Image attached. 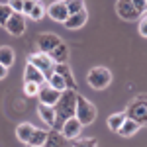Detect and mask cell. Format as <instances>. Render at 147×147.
<instances>
[{"instance_id":"25","label":"cell","mask_w":147,"mask_h":147,"mask_svg":"<svg viewBox=\"0 0 147 147\" xmlns=\"http://www.w3.org/2000/svg\"><path fill=\"white\" fill-rule=\"evenodd\" d=\"M67 6L69 14H77V12L84 10V0H63Z\"/></svg>"},{"instance_id":"17","label":"cell","mask_w":147,"mask_h":147,"mask_svg":"<svg viewBox=\"0 0 147 147\" xmlns=\"http://www.w3.org/2000/svg\"><path fill=\"white\" fill-rule=\"evenodd\" d=\"M45 147H71V145L67 143V139L61 136V131L51 129V131H49V136H47Z\"/></svg>"},{"instance_id":"12","label":"cell","mask_w":147,"mask_h":147,"mask_svg":"<svg viewBox=\"0 0 147 147\" xmlns=\"http://www.w3.org/2000/svg\"><path fill=\"white\" fill-rule=\"evenodd\" d=\"M53 73H57V75H61V77H63V80L67 82V88H69V90H77V80H75L73 71H71V67H69L67 63H57L55 69H53ZM77 92H79V90H77Z\"/></svg>"},{"instance_id":"28","label":"cell","mask_w":147,"mask_h":147,"mask_svg":"<svg viewBox=\"0 0 147 147\" xmlns=\"http://www.w3.org/2000/svg\"><path fill=\"white\" fill-rule=\"evenodd\" d=\"M24 92H26L28 96H35V94L39 92V84H35V82H26V84H24Z\"/></svg>"},{"instance_id":"30","label":"cell","mask_w":147,"mask_h":147,"mask_svg":"<svg viewBox=\"0 0 147 147\" xmlns=\"http://www.w3.org/2000/svg\"><path fill=\"white\" fill-rule=\"evenodd\" d=\"M139 35L141 37H147V12L139 18Z\"/></svg>"},{"instance_id":"22","label":"cell","mask_w":147,"mask_h":147,"mask_svg":"<svg viewBox=\"0 0 147 147\" xmlns=\"http://www.w3.org/2000/svg\"><path fill=\"white\" fill-rule=\"evenodd\" d=\"M125 112H116V114H112V116H108V127L112 129V131H118L120 129V125L125 122Z\"/></svg>"},{"instance_id":"33","label":"cell","mask_w":147,"mask_h":147,"mask_svg":"<svg viewBox=\"0 0 147 147\" xmlns=\"http://www.w3.org/2000/svg\"><path fill=\"white\" fill-rule=\"evenodd\" d=\"M6 75H8V69L4 67V65H0V80L6 79Z\"/></svg>"},{"instance_id":"19","label":"cell","mask_w":147,"mask_h":147,"mask_svg":"<svg viewBox=\"0 0 147 147\" xmlns=\"http://www.w3.org/2000/svg\"><path fill=\"white\" fill-rule=\"evenodd\" d=\"M47 136H49V131L47 129H39V127H35L32 137H30V141H28V145L32 147H43L47 141Z\"/></svg>"},{"instance_id":"11","label":"cell","mask_w":147,"mask_h":147,"mask_svg":"<svg viewBox=\"0 0 147 147\" xmlns=\"http://www.w3.org/2000/svg\"><path fill=\"white\" fill-rule=\"evenodd\" d=\"M47 16H49L51 20L59 22V24H65V20L69 18V10H67V6H65V2H63V0H57L53 4H49Z\"/></svg>"},{"instance_id":"3","label":"cell","mask_w":147,"mask_h":147,"mask_svg":"<svg viewBox=\"0 0 147 147\" xmlns=\"http://www.w3.org/2000/svg\"><path fill=\"white\" fill-rule=\"evenodd\" d=\"M125 116H127L129 120L137 122L139 125H147V94L136 96V98L131 100V104L127 106Z\"/></svg>"},{"instance_id":"1","label":"cell","mask_w":147,"mask_h":147,"mask_svg":"<svg viewBox=\"0 0 147 147\" xmlns=\"http://www.w3.org/2000/svg\"><path fill=\"white\" fill-rule=\"evenodd\" d=\"M55 108V114H57V120H55V125L53 129H61V125L67 122L69 118L75 116V110H77V90H63L61 98L57 100V104L53 106Z\"/></svg>"},{"instance_id":"23","label":"cell","mask_w":147,"mask_h":147,"mask_svg":"<svg viewBox=\"0 0 147 147\" xmlns=\"http://www.w3.org/2000/svg\"><path fill=\"white\" fill-rule=\"evenodd\" d=\"M47 84H49V86H53V88H55V90H59V92L67 90V82L63 80V77H61V75H57V73H53V75L47 79Z\"/></svg>"},{"instance_id":"27","label":"cell","mask_w":147,"mask_h":147,"mask_svg":"<svg viewBox=\"0 0 147 147\" xmlns=\"http://www.w3.org/2000/svg\"><path fill=\"white\" fill-rule=\"evenodd\" d=\"M12 14H14V10L8 4H0V26H6V22L10 20Z\"/></svg>"},{"instance_id":"29","label":"cell","mask_w":147,"mask_h":147,"mask_svg":"<svg viewBox=\"0 0 147 147\" xmlns=\"http://www.w3.org/2000/svg\"><path fill=\"white\" fill-rule=\"evenodd\" d=\"M8 6H10L16 14H22L24 12V0H8Z\"/></svg>"},{"instance_id":"34","label":"cell","mask_w":147,"mask_h":147,"mask_svg":"<svg viewBox=\"0 0 147 147\" xmlns=\"http://www.w3.org/2000/svg\"><path fill=\"white\" fill-rule=\"evenodd\" d=\"M145 10H147V0H145Z\"/></svg>"},{"instance_id":"18","label":"cell","mask_w":147,"mask_h":147,"mask_svg":"<svg viewBox=\"0 0 147 147\" xmlns=\"http://www.w3.org/2000/svg\"><path fill=\"white\" fill-rule=\"evenodd\" d=\"M34 125L30 124V122H24V124H20L18 127H16V137L22 141V143H26L28 145V141H30V137H32V134H34Z\"/></svg>"},{"instance_id":"2","label":"cell","mask_w":147,"mask_h":147,"mask_svg":"<svg viewBox=\"0 0 147 147\" xmlns=\"http://www.w3.org/2000/svg\"><path fill=\"white\" fill-rule=\"evenodd\" d=\"M96 106L92 104L88 98H84L82 94L77 92V110H75V118L80 122V125H90L96 120Z\"/></svg>"},{"instance_id":"20","label":"cell","mask_w":147,"mask_h":147,"mask_svg":"<svg viewBox=\"0 0 147 147\" xmlns=\"http://www.w3.org/2000/svg\"><path fill=\"white\" fill-rule=\"evenodd\" d=\"M14 61H16V53H14V49L8 45H2L0 47V65H4L6 69H10L14 65Z\"/></svg>"},{"instance_id":"6","label":"cell","mask_w":147,"mask_h":147,"mask_svg":"<svg viewBox=\"0 0 147 147\" xmlns=\"http://www.w3.org/2000/svg\"><path fill=\"white\" fill-rule=\"evenodd\" d=\"M116 12H118V16L122 20H125V22H136V20L141 18L139 10H137L129 0H118L116 2Z\"/></svg>"},{"instance_id":"24","label":"cell","mask_w":147,"mask_h":147,"mask_svg":"<svg viewBox=\"0 0 147 147\" xmlns=\"http://www.w3.org/2000/svg\"><path fill=\"white\" fill-rule=\"evenodd\" d=\"M45 14H47L45 4H43V2L39 0V2H37V4L34 6V10H32V14H30L28 18H30V20H34V22H39V20H41V18H43Z\"/></svg>"},{"instance_id":"31","label":"cell","mask_w":147,"mask_h":147,"mask_svg":"<svg viewBox=\"0 0 147 147\" xmlns=\"http://www.w3.org/2000/svg\"><path fill=\"white\" fill-rule=\"evenodd\" d=\"M37 2H39V0H24V16H30V14H32V10H34V6L35 4H37Z\"/></svg>"},{"instance_id":"16","label":"cell","mask_w":147,"mask_h":147,"mask_svg":"<svg viewBox=\"0 0 147 147\" xmlns=\"http://www.w3.org/2000/svg\"><path fill=\"white\" fill-rule=\"evenodd\" d=\"M49 57H51V61H53L55 65H57V63H67V61H69V47H67V43L61 41V43L49 53Z\"/></svg>"},{"instance_id":"10","label":"cell","mask_w":147,"mask_h":147,"mask_svg":"<svg viewBox=\"0 0 147 147\" xmlns=\"http://www.w3.org/2000/svg\"><path fill=\"white\" fill-rule=\"evenodd\" d=\"M61 136L65 137V139H79V136H80V131H82V125H80V122L73 116V118H69L65 124L61 125Z\"/></svg>"},{"instance_id":"14","label":"cell","mask_w":147,"mask_h":147,"mask_svg":"<svg viewBox=\"0 0 147 147\" xmlns=\"http://www.w3.org/2000/svg\"><path fill=\"white\" fill-rule=\"evenodd\" d=\"M86 20H88V14H86V10H80L77 12V14H69V18L65 20V28L67 30H79V28H82L84 24H86Z\"/></svg>"},{"instance_id":"32","label":"cell","mask_w":147,"mask_h":147,"mask_svg":"<svg viewBox=\"0 0 147 147\" xmlns=\"http://www.w3.org/2000/svg\"><path fill=\"white\" fill-rule=\"evenodd\" d=\"M129 2H131V4H134V6H136L137 10H139V14H145V0H129Z\"/></svg>"},{"instance_id":"4","label":"cell","mask_w":147,"mask_h":147,"mask_svg":"<svg viewBox=\"0 0 147 147\" xmlns=\"http://www.w3.org/2000/svg\"><path fill=\"white\" fill-rule=\"evenodd\" d=\"M86 82H88V86L94 88V90H104L112 82V73H110V69H106V67H94V69L88 71Z\"/></svg>"},{"instance_id":"8","label":"cell","mask_w":147,"mask_h":147,"mask_svg":"<svg viewBox=\"0 0 147 147\" xmlns=\"http://www.w3.org/2000/svg\"><path fill=\"white\" fill-rule=\"evenodd\" d=\"M4 28H6V32L10 35H14V37L24 35L26 34V18H24V14H16V12H14Z\"/></svg>"},{"instance_id":"26","label":"cell","mask_w":147,"mask_h":147,"mask_svg":"<svg viewBox=\"0 0 147 147\" xmlns=\"http://www.w3.org/2000/svg\"><path fill=\"white\" fill-rule=\"evenodd\" d=\"M71 147H98V141L94 137H79Z\"/></svg>"},{"instance_id":"5","label":"cell","mask_w":147,"mask_h":147,"mask_svg":"<svg viewBox=\"0 0 147 147\" xmlns=\"http://www.w3.org/2000/svg\"><path fill=\"white\" fill-rule=\"evenodd\" d=\"M28 63L39 69L45 75V79H49L53 75V69H55V63L51 61V57L47 55V53H34V55L28 57Z\"/></svg>"},{"instance_id":"9","label":"cell","mask_w":147,"mask_h":147,"mask_svg":"<svg viewBox=\"0 0 147 147\" xmlns=\"http://www.w3.org/2000/svg\"><path fill=\"white\" fill-rule=\"evenodd\" d=\"M63 92L55 90L53 86L49 84H41L39 86V92H37V98H39V104H45V106H55L57 100L61 98Z\"/></svg>"},{"instance_id":"7","label":"cell","mask_w":147,"mask_h":147,"mask_svg":"<svg viewBox=\"0 0 147 147\" xmlns=\"http://www.w3.org/2000/svg\"><path fill=\"white\" fill-rule=\"evenodd\" d=\"M61 41H63V39L57 34H51V32H43V34L37 35V47H39L41 53H47V55H49Z\"/></svg>"},{"instance_id":"15","label":"cell","mask_w":147,"mask_h":147,"mask_svg":"<svg viewBox=\"0 0 147 147\" xmlns=\"http://www.w3.org/2000/svg\"><path fill=\"white\" fill-rule=\"evenodd\" d=\"M37 114H39V118L45 122L49 127H53L55 125V120H57V114H55V108L53 106H45V104H39L37 106Z\"/></svg>"},{"instance_id":"35","label":"cell","mask_w":147,"mask_h":147,"mask_svg":"<svg viewBox=\"0 0 147 147\" xmlns=\"http://www.w3.org/2000/svg\"><path fill=\"white\" fill-rule=\"evenodd\" d=\"M28 147H32V145H28Z\"/></svg>"},{"instance_id":"21","label":"cell","mask_w":147,"mask_h":147,"mask_svg":"<svg viewBox=\"0 0 147 147\" xmlns=\"http://www.w3.org/2000/svg\"><path fill=\"white\" fill-rule=\"evenodd\" d=\"M139 127L141 125L137 124V122H134V120H129V118H125V122L122 125H120V129H118V134L122 137H131L136 131H139Z\"/></svg>"},{"instance_id":"13","label":"cell","mask_w":147,"mask_h":147,"mask_svg":"<svg viewBox=\"0 0 147 147\" xmlns=\"http://www.w3.org/2000/svg\"><path fill=\"white\" fill-rule=\"evenodd\" d=\"M24 82H35V84H45L47 79H45V75L39 71L37 67H34V65H26V69H24Z\"/></svg>"}]
</instances>
